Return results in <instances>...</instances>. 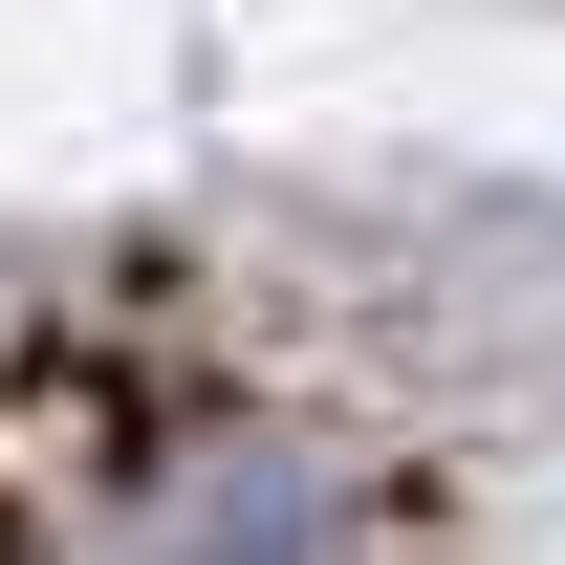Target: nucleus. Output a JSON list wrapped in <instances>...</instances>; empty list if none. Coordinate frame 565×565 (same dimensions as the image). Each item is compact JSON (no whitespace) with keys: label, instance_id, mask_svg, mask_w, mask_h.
<instances>
[{"label":"nucleus","instance_id":"nucleus-1","mask_svg":"<svg viewBox=\"0 0 565 565\" xmlns=\"http://www.w3.org/2000/svg\"><path fill=\"white\" fill-rule=\"evenodd\" d=\"M109 565H370V522H349V479H327L305 435H239V457H196Z\"/></svg>","mask_w":565,"mask_h":565}]
</instances>
